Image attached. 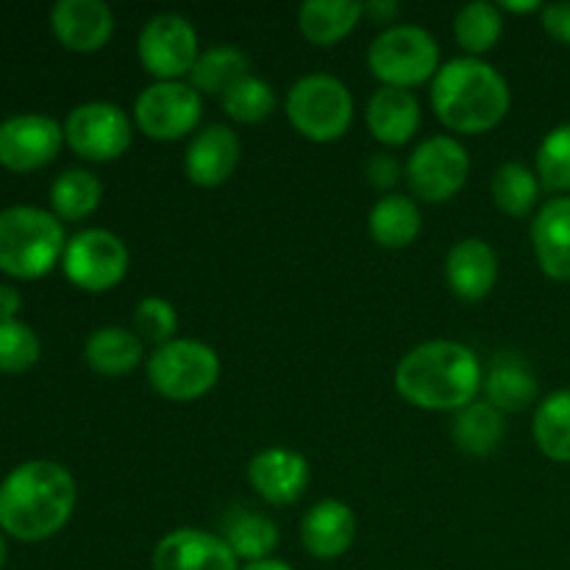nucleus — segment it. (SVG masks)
<instances>
[{
    "label": "nucleus",
    "instance_id": "26",
    "mask_svg": "<svg viewBox=\"0 0 570 570\" xmlns=\"http://www.w3.org/2000/svg\"><path fill=\"white\" fill-rule=\"evenodd\" d=\"M504 412H499L488 401H473V404H468L465 410L456 412L454 426H451L456 449L471 456L493 454L501 445V440H504Z\"/></svg>",
    "mask_w": 570,
    "mask_h": 570
},
{
    "label": "nucleus",
    "instance_id": "5",
    "mask_svg": "<svg viewBox=\"0 0 570 570\" xmlns=\"http://www.w3.org/2000/svg\"><path fill=\"white\" fill-rule=\"evenodd\" d=\"M287 120L309 142H337L354 122V95L337 76L309 72L289 89Z\"/></svg>",
    "mask_w": 570,
    "mask_h": 570
},
{
    "label": "nucleus",
    "instance_id": "24",
    "mask_svg": "<svg viewBox=\"0 0 570 570\" xmlns=\"http://www.w3.org/2000/svg\"><path fill=\"white\" fill-rule=\"evenodd\" d=\"M145 360V343L122 326H104L89 334L83 345V362L95 373L109 379H120L131 373Z\"/></svg>",
    "mask_w": 570,
    "mask_h": 570
},
{
    "label": "nucleus",
    "instance_id": "23",
    "mask_svg": "<svg viewBox=\"0 0 570 570\" xmlns=\"http://www.w3.org/2000/svg\"><path fill=\"white\" fill-rule=\"evenodd\" d=\"M423 215L421 206L410 198V195L390 193L367 215V234L373 243L382 245L387 250L410 248L417 237H421Z\"/></svg>",
    "mask_w": 570,
    "mask_h": 570
},
{
    "label": "nucleus",
    "instance_id": "33",
    "mask_svg": "<svg viewBox=\"0 0 570 570\" xmlns=\"http://www.w3.org/2000/svg\"><path fill=\"white\" fill-rule=\"evenodd\" d=\"M223 111L232 117L234 122H245V126H254V122L267 120V117L276 111V92L267 81L256 76H245L243 81L234 83L226 95L220 98Z\"/></svg>",
    "mask_w": 570,
    "mask_h": 570
},
{
    "label": "nucleus",
    "instance_id": "15",
    "mask_svg": "<svg viewBox=\"0 0 570 570\" xmlns=\"http://www.w3.org/2000/svg\"><path fill=\"white\" fill-rule=\"evenodd\" d=\"M312 479L309 460L301 451L271 445L248 462V482L267 504H295Z\"/></svg>",
    "mask_w": 570,
    "mask_h": 570
},
{
    "label": "nucleus",
    "instance_id": "20",
    "mask_svg": "<svg viewBox=\"0 0 570 570\" xmlns=\"http://www.w3.org/2000/svg\"><path fill=\"white\" fill-rule=\"evenodd\" d=\"M532 250L546 276L570 282V195L540 206L532 220Z\"/></svg>",
    "mask_w": 570,
    "mask_h": 570
},
{
    "label": "nucleus",
    "instance_id": "2",
    "mask_svg": "<svg viewBox=\"0 0 570 570\" xmlns=\"http://www.w3.org/2000/svg\"><path fill=\"white\" fill-rule=\"evenodd\" d=\"M484 384L476 351L456 340L415 345L395 367V390L410 406L429 412H460L473 404Z\"/></svg>",
    "mask_w": 570,
    "mask_h": 570
},
{
    "label": "nucleus",
    "instance_id": "35",
    "mask_svg": "<svg viewBox=\"0 0 570 570\" xmlns=\"http://www.w3.org/2000/svg\"><path fill=\"white\" fill-rule=\"evenodd\" d=\"M42 354L37 332L22 321H0V371L26 373Z\"/></svg>",
    "mask_w": 570,
    "mask_h": 570
},
{
    "label": "nucleus",
    "instance_id": "16",
    "mask_svg": "<svg viewBox=\"0 0 570 570\" xmlns=\"http://www.w3.org/2000/svg\"><path fill=\"white\" fill-rule=\"evenodd\" d=\"M239 159H243V142L237 131L215 122L189 139V148L184 154V173L195 187L215 189L234 176Z\"/></svg>",
    "mask_w": 570,
    "mask_h": 570
},
{
    "label": "nucleus",
    "instance_id": "3",
    "mask_svg": "<svg viewBox=\"0 0 570 570\" xmlns=\"http://www.w3.org/2000/svg\"><path fill=\"white\" fill-rule=\"evenodd\" d=\"M512 106L507 78L473 56L445 61L432 81V109L449 131L484 134L499 126Z\"/></svg>",
    "mask_w": 570,
    "mask_h": 570
},
{
    "label": "nucleus",
    "instance_id": "39",
    "mask_svg": "<svg viewBox=\"0 0 570 570\" xmlns=\"http://www.w3.org/2000/svg\"><path fill=\"white\" fill-rule=\"evenodd\" d=\"M362 11H365V17H371V20L387 26V22H393L395 17L401 14V6L393 3V0H371V3H362Z\"/></svg>",
    "mask_w": 570,
    "mask_h": 570
},
{
    "label": "nucleus",
    "instance_id": "12",
    "mask_svg": "<svg viewBox=\"0 0 570 570\" xmlns=\"http://www.w3.org/2000/svg\"><path fill=\"white\" fill-rule=\"evenodd\" d=\"M131 117L109 100L78 104L65 120V142L87 161H115L131 148Z\"/></svg>",
    "mask_w": 570,
    "mask_h": 570
},
{
    "label": "nucleus",
    "instance_id": "8",
    "mask_svg": "<svg viewBox=\"0 0 570 570\" xmlns=\"http://www.w3.org/2000/svg\"><path fill=\"white\" fill-rule=\"evenodd\" d=\"M412 195L426 204H445L456 198L471 176V156L460 139L449 134L429 137L412 150L404 167Z\"/></svg>",
    "mask_w": 570,
    "mask_h": 570
},
{
    "label": "nucleus",
    "instance_id": "38",
    "mask_svg": "<svg viewBox=\"0 0 570 570\" xmlns=\"http://www.w3.org/2000/svg\"><path fill=\"white\" fill-rule=\"evenodd\" d=\"M540 22L543 31L549 33L554 42L570 45V3H549L540 11Z\"/></svg>",
    "mask_w": 570,
    "mask_h": 570
},
{
    "label": "nucleus",
    "instance_id": "1",
    "mask_svg": "<svg viewBox=\"0 0 570 570\" xmlns=\"http://www.w3.org/2000/svg\"><path fill=\"white\" fill-rule=\"evenodd\" d=\"M76 479L65 465L31 460L0 482V529L20 543H42L70 521Z\"/></svg>",
    "mask_w": 570,
    "mask_h": 570
},
{
    "label": "nucleus",
    "instance_id": "14",
    "mask_svg": "<svg viewBox=\"0 0 570 570\" xmlns=\"http://www.w3.org/2000/svg\"><path fill=\"white\" fill-rule=\"evenodd\" d=\"M154 570H239V560L226 540L206 529H173L156 543Z\"/></svg>",
    "mask_w": 570,
    "mask_h": 570
},
{
    "label": "nucleus",
    "instance_id": "17",
    "mask_svg": "<svg viewBox=\"0 0 570 570\" xmlns=\"http://www.w3.org/2000/svg\"><path fill=\"white\" fill-rule=\"evenodd\" d=\"M50 28L67 50L95 53L115 33V11L104 0H59L50 9Z\"/></svg>",
    "mask_w": 570,
    "mask_h": 570
},
{
    "label": "nucleus",
    "instance_id": "37",
    "mask_svg": "<svg viewBox=\"0 0 570 570\" xmlns=\"http://www.w3.org/2000/svg\"><path fill=\"white\" fill-rule=\"evenodd\" d=\"M367 184L376 189H393L401 178V165L395 161V156L390 154H376L367 159L365 165Z\"/></svg>",
    "mask_w": 570,
    "mask_h": 570
},
{
    "label": "nucleus",
    "instance_id": "40",
    "mask_svg": "<svg viewBox=\"0 0 570 570\" xmlns=\"http://www.w3.org/2000/svg\"><path fill=\"white\" fill-rule=\"evenodd\" d=\"M22 306V295L9 284H0V321H17Z\"/></svg>",
    "mask_w": 570,
    "mask_h": 570
},
{
    "label": "nucleus",
    "instance_id": "19",
    "mask_svg": "<svg viewBox=\"0 0 570 570\" xmlns=\"http://www.w3.org/2000/svg\"><path fill=\"white\" fill-rule=\"evenodd\" d=\"M356 540V515L345 501L323 499L301 521V546L315 560H340Z\"/></svg>",
    "mask_w": 570,
    "mask_h": 570
},
{
    "label": "nucleus",
    "instance_id": "27",
    "mask_svg": "<svg viewBox=\"0 0 570 570\" xmlns=\"http://www.w3.org/2000/svg\"><path fill=\"white\" fill-rule=\"evenodd\" d=\"M250 76V59L239 48L232 45H215V48L200 50L198 61H195L193 72H189V83L204 95L212 98H223L228 89L237 81Z\"/></svg>",
    "mask_w": 570,
    "mask_h": 570
},
{
    "label": "nucleus",
    "instance_id": "4",
    "mask_svg": "<svg viewBox=\"0 0 570 570\" xmlns=\"http://www.w3.org/2000/svg\"><path fill=\"white\" fill-rule=\"evenodd\" d=\"M67 248L59 217L39 206L0 212V271L14 278L48 276Z\"/></svg>",
    "mask_w": 570,
    "mask_h": 570
},
{
    "label": "nucleus",
    "instance_id": "31",
    "mask_svg": "<svg viewBox=\"0 0 570 570\" xmlns=\"http://www.w3.org/2000/svg\"><path fill=\"white\" fill-rule=\"evenodd\" d=\"M501 33H504V17H501V9L495 3L476 0V3H468L456 11V45H460L468 56H473V59H479L482 53L493 50L495 45H499Z\"/></svg>",
    "mask_w": 570,
    "mask_h": 570
},
{
    "label": "nucleus",
    "instance_id": "7",
    "mask_svg": "<svg viewBox=\"0 0 570 570\" xmlns=\"http://www.w3.org/2000/svg\"><path fill=\"white\" fill-rule=\"evenodd\" d=\"M367 67L382 87H421L438 76L440 45L421 26H387L367 48Z\"/></svg>",
    "mask_w": 570,
    "mask_h": 570
},
{
    "label": "nucleus",
    "instance_id": "34",
    "mask_svg": "<svg viewBox=\"0 0 570 570\" xmlns=\"http://www.w3.org/2000/svg\"><path fill=\"white\" fill-rule=\"evenodd\" d=\"M534 173L549 193H570V122L551 128L538 148Z\"/></svg>",
    "mask_w": 570,
    "mask_h": 570
},
{
    "label": "nucleus",
    "instance_id": "28",
    "mask_svg": "<svg viewBox=\"0 0 570 570\" xmlns=\"http://www.w3.org/2000/svg\"><path fill=\"white\" fill-rule=\"evenodd\" d=\"M532 434L538 449L549 460L570 462V387L554 390L543 401H538Z\"/></svg>",
    "mask_w": 570,
    "mask_h": 570
},
{
    "label": "nucleus",
    "instance_id": "32",
    "mask_svg": "<svg viewBox=\"0 0 570 570\" xmlns=\"http://www.w3.org/2000/svg\"><path fill=\"white\" fill-rule=\"evenodd\" d=\"M493 200L504 215L510 217H527L529 212L538 206L540 198V178L532 167L523 161H504L499 170L493 173Z\"/></svg>",
    "mask_w": 570,
    "mask_h": 570
},
{
    "label": "nucleus",
    "instance_id": "25",
    "mask_svg": "<svg viewBox=\"0 0 570 570\" xmlns=\"http://www.w3.org/2000/svg\"><path fill=\"white\" fill-rule=\"evenodd\" d=\"M365 17L356 0H306L298 9V28L317 48L343 42Z\"/></svg>",
    "mask_w": 570,
    "mask_h": 570
},
{
    "label": "nucleus",
    "instance_id": "41",
    "mask_svg": "<svg viewBox=\"0 0 570 570\" xmlns=\"http://www.w3.org/2000/svg\"><path fill=\"white\" fill-rule=\"evenodd\" d=\"M499 9L512 11V14H532V11H543V3H538V0H523V3H518V0H504V3H499Z\"/></svg>",
    "mask_w": 570,
    "mask_h": 570
},
{
    "label": "nucleus",
    "instance_id": "13",
    "mask_svg": "<svg viewBox=\"0 0 570 570\" xmlns=\"http://www.w3.org/2000/svg\"><path fill=\"white\" fill-rule=\"evenodd\" d=\"M65 145V126L48 115L6 117L0 122V165L14 173H31L50 165Z\"/></svg>",
    "mask_w": 570,
    "mask_h": 570
},
{
    "label": "nucleus",
    "instance_id": "43",
    "mask_svg": "<svg viewBox=\"0 0 570 570\" xmlns=\"http://www.w3.org/2000/svg\"><path fill=\"white\" fill-rule=\"evenodd\" d=\"M6 554H9V551H6V538H3V529H0V570L6 568Z\"/></svg>",
    "mask_w": 570,
    "mask_h": 570
},
{
    "label": "nucleus",
    "instance_id": "29",
    "mask_svg": "<svg viewBox=\"0 0 570 570\" xmlns=\"http://www.w3.org/2000/svg\"><path fill=\"white\" fill-rule=\"evenodd\" d=\"M100 198H104V184L83 167H70L50 184V206L59 220H83L98 209Z\"/></svg>",
    "mask_w": 570,
    "mask_h": 570
},
{
    "label": "nucleus",
    "instance_id": "6",
    "mask_svg": "<svg viewBox=\"0 0 570 570\" xmlns=\"http://www.w3.org/2000/svg\"><path fill=\"white\" fill-rule=\"evenodd\" d=\"M145 373L161 399L187 404L204 399L220 382V356L200 340L176 337L154 348L145 362Z\"/></svg>",
    "mask_w": 570,
    "mask_h": 570
},
{
    "label": "nucleus",
    "instance_id": "21",
    "mask_svg": "<svg viewBox=\"0 0 570 570\" xmlns=\"http://www.w3.org/2000/svg\"><path fill=\"white\" fill-rule=\"evenodd\" d=\"M365 122L373 139L387 148H401L421 128V104L412 89L382 87L367 100Z\"/></svg>",
    "mask_w": 570,
    "mask_h": 570
},
{
    "label": "nucleus",
    "instance_id": "10",
    "mask_svg": "<svg viewBox=\"0 0 570 570\" xmlns=\"http://www.w3.org/2000/svg\"><path fill=\"white\" fill-rule=\"evenodd\" d=\"M139 65L156 81H181L189 78L200 56L198 31L193 22L176 11L150 17L137 39Z\"/></svg>",
    "mask_w": 570,
    "mask_h": 570
},
{
    "label": "nucleus",
    "instance_id": "22",
    "mask_svg": "<svg viewBox=\"0 0 570 570\" xmlns=\"http://www.w3.org/2000/svg\"><path fill=\"white\" fill-rule=\"evenodd\" d=\"M484 401L499 412H523L538 401V379L515 354H499L484 373Z\"/></svg>",
    "mask_w": 570,
    "mask_h": 570
},
{
    "label": "nucleus",
    "instance_id": "9",
    "mask_svg": "<svg viewBox=\"0 0 570 570\" xmlns=\"http://www.w3.org/2000/svg\"><path fill=\"white\" fill-rule=\"evenodd\" d=\"M204 98L189 81H154L134 100V122L156 142H176L198 128Z\"/></svg>",
    "mask_w": 570,
    "mask_h": 570
},
{
    "label": "nucleus",
    "instance_id": "18",
    "mask_svg": "<svg viewBox=\"0 0 570 570\" xmlns=\"http://www.w3.org/2000/svg\"><path fill=\"white\" fill-rule=\"evenodd\" d=\"M445 282L460 301L476 304L499 282V254L482 237H465L445 254Z\"/></svg>",
    "mask_w": 570,
    "mask_h": 570
},
{
    "label": "nucleus",
    "instance_id": "42",
    "mask_svg": "<svg viewBox=\"0 0 570 570\" xmlns=\"http://www.w3.org/2000/svg\"><path fill=\"white\" fill-rule=\"evenodd\" d=\"M239 570H295L293 566H287V562L282 560H259V562H248V566H243Z\"/></svg>",
    "mask_w": 570,
    "mask_h": 570
},
{
    "label": "nucleus",
    "instance_id": "36",
    "mask_svg": "<svg viewBox=\"0 0 570 570\" xmlns=\"http://www.w3.org/2000/svg\"><path fill=\"white\" fill-rule=\"evenodd\" d=\"M178 332V312L176 306L159 295H148L134 309V334L142 343H150L154 348L176 340Z\"/></svg>",
    "mask_w": 570,
    "mask_h": 570
},
{
    "label": "nucleus",
    "instance_id": "30",
    "mask_svg": "<svg viewBox=\"0 0 570 570\" xmlns=\"http://www.w3.org/2000/svg\"><path fill=\"white\" fill-rule=\"evenodd\" d=\"M226 546L234 551L239 562L271 560L278 546V527L267 515L254 510L237 512L226 523Z\"/></svg>",
    "mask_w": 570,
    "mask_h": 570
},
{
    "label": "nucleus",
    "instance_id": "11",
    "mask_svg": "<svg viewBox=\"0 0 570 570\" xmlns=\"http://www.w3.org/2000/svg\"><path fill=\"white\" fill-rule=\"evenodd\" d=\"M131 254L117 234L106 228H87L67 239L61 267L65 276L87 293H106L126 278Z\"/></svg>",
    "mask_w": 570,
    "mask_h": 570
}]
</instances>
